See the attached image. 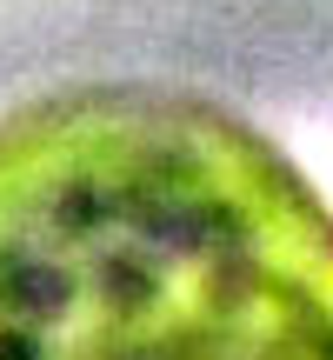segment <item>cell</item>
Instances as JSON below:
<instances>
[{
	"instance_id": "obj_1",
	"label": "cell",
	"mask_w": 333,
	"mask_h": 360,
	"mask_svg": "<svg viewBox=\"0 0 333 360\" xmlns=\"http://www.w3.org/2000/svg\"><path fill=\"white\" fill-rule=\"evenodd\" d=\"M0 360H333V214L220 101H34L0 120Z\"/></svg>"
}]
</instances>
